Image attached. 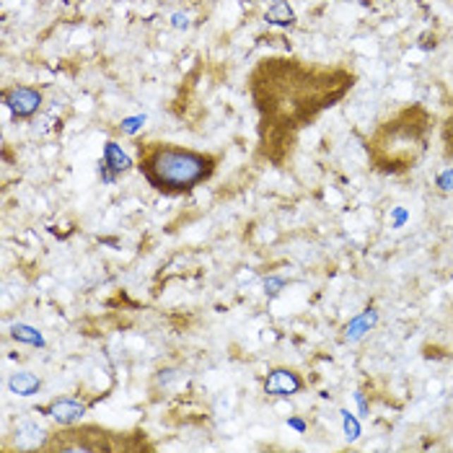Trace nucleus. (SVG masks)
Masks as SVG:
<instances>
[{
	"instance_id": "9b49d317",
	"label": "nucleus",
	"mask_w": 453,
	"mask_h": 453,
	"mask_svg": "<svg viewBox=\"0 0 453 453\" xmlns=\"http://www.w3.org/2000/svg\"><path fill=\"white\" fill-rule=\"evenodd\" d=\"M11 334H13V339H18V342H29V344H37V347L44 344L40 332L32 327H26V324H16V327L11 329Z\"/></svg>"
},
{
	"instance_id": "ddd939ff",
	"label": "nucleus",
	"mask_w": 453,
	"mask_h": 453,
	"mask_svg": "<svg viewBox=\"0 0 453 453\" xmlns=\"http://www.w3.org/2000/svg\"><path fill=\"white\" fill-rule=\"evenodd\" d=\"M443 145H445V156H453V111L448 114L443 125Z\"/></svg>"
},
{
	"instance_id": "f03ea898",
	"label": "nucleus",
	"mask_w": 453,
	"mask_h": 453,
	"mask_svg": "<svg viewBox=\"0 0 453 453\" xmlns=\"http://www.w3.org/2000/svg\"><path fill=\"white\" fill-rule=\"evenodd\" d=\"M430 114L422 107H406L391 119L381 122L368 143V153L381 171H406L412 169L428 148Z\"/></svg>"
},
{
	"instance_id": "7ed1b4c3",
	"label": "nucleus",
	"mask_w": 453,
	"mask_h": 453,
	"mask_svg": "<svg viewBox=\"0 0 453 453\" xmlns=\"http://www.w3.org/2000/svg\"><path fill=\"white\" fill-rule=\"evenodd\" d=\"M140 171L161 192H189L215 171V158L171 143H140Z\"/></svg>"
},
{
	"instance_id": "a211bd4d",
	"label": "nucleus",
	"mask_w": 453,
	"mask_h": 453,
	"mask_svg": "<svg viewBox=\"0 0 453 453\" xmlns=\"http://www.w3.org/2000/svg\"><path fill=\"white\" fill-rule=\"evenodd\" d=\"M267 288H270V293L274 296V293H280L277 288H282V280H267Z\"/></svg>"
},
{
	"instance_id": "423d86ee",
	"label": "nucleus",
	"mask_w": 453,
	"mask_h": 453,
	"mask_svg": "<svg viewBox=\"0 0 453 453\" xmlns=\"http://www.w3.org/2000/svg\"><path fill=\"white\" fill-rule=\"evenodd\" d=\"M301 389H303L301 375L293 373V370H285V368L272 370L265 381V391L270 397H290V394H298Z\"/></svg>"
},
{
	"instance_id": "39448f33",
	"label": "nucleus",
	"mask_w": 453,
	"mask_h": 453,
	"mask_svg": "<svg viewBox=\"0 0 453 453\" xmlns=\"http://www.w3.org/2000/svg\"><path fill=\"white\" fill-rule=\"evenodd\" d=\"M3 99H6V107L13 111L16 119H29L32 114H37L42 107V94L37 88H29V86L8 88Z\"/></svg>"
},
{
	"instance_id": "20e7f679",
	"label": "nucleus",
	"mask_w": 453,
	"mask_h": 453,
	"mask_svg": "<svg viewBox=\"0 0 453 453\" xmlns=\"http://www.w3.org/2000/svg\"><path fill=\"white\" fill-rule=\"evenodd\" d=\"M135 435L127 433H111V430L83 425V428H68L60 430L42 443V451H83V453H114V451H140L148 448L145 440H133Z\"/></svg>"
},
{
	"instance_id": "f3484780",
	"label": "nucleus",
	"mask_w": 453,
	"mask_h": 453,
	"mask_svg": "<svg viewBox=\"0 0 453 453\" xmlns=\"http://www.w3.org/2000/svg\"><path fill=\"white\" fill-rule=\"evenodd\" d=\"M174 26H176V29H187V26H189L187 16H181V13H176V16H174Z\"/></svg>"
},
{
	"instance_id": "0eeeda50",
	"label": "nucleus",
	"mask_w": 453,
	"mask_h": 453,
	"mask_svg": "<svg viewBox=\"0 0 453 453\" xmlns=\"http://www.w3.org/2000/svg\"><path fill=\"white\" fill-rule=\"evenodd\" d=\"M83 412H86V406L80 404V401H76V399H60V401H55V404L49 406V414H52L57 422H63V425L76 422Z\"/></svg>"
},
{
	"instance_id": "2eb2a0df",
	"label": "nucleus",
	"mask_w": 453,
	"mask_h": 453,
	"mask_svg": "<svg viewBox=\"0 0 453 453\" xmlns=\"http://www.w3.org/2000/svg\"><path fill=\"white\" fill-rule=\"evenodd\" d=\"M437 184H440L443 189H453V169H451V171H445L443 176L437 179Z\"/></svg>"
},
{
	"instance_id": "6ab92c4d",
	"label": "nucleus",
	"mask_w": 453,
	"mask_h": 453,
	"mask_svg": "<svg viewBox=\"0 0 453 453\" xmlns=\"http://www.w3.org/2000/svg\"><path fill=\"white\" fill-rule=\"evenodd\" d=\"M272 3H280V0H272Z\"/></svg>"
},
{
	"instance_id": "f8f14e48",
	"label": "nucleus",
	"mask_w": 453,
	"mask_h": 453,
	"mask_svg": "<svg viewBox=\"0 0 453 453\" xmlns=\"http://www.w3.org/2000/svg\"><path fill=\"white\" fill-rule=\"evenodd\" d=\"M373 319H375V316L370 313V308H368V311L363 313V316H360V319L355 321L352 327H347V339H358V337L363 334V329L368 327V321H373Z\"/></svg>"
},
{
	"instance_id": "1a4fd4ad",
	"label": "nucleus",
	"mask_w": 453,
	"mask_h": 453,
	"mask_svg": "<svg viewBox=\"0 0 453 453\" xmlns=\"http://www.w3.org/2000/svg\"><path fill=\"white\" fill-rule=\"evenodd\" d=\"M40 378L34 373H26V370H21V373H13L8 381V389L13 391V394H18V397H32V394H37L40 391Z\"/></svg>"
},
{
	"instance_id": "6e6552de",
	"label": "nucleus",
	"mask_w": 453,
	"mask_h": 453,
	"mask_svg": "<svg viewBox=\"0 0 453 453\" xmlns=\"http://www.w3.org/2000/svg\"><path fill=\"white\" fill-rule=\"evenodd\" d=\"M104 166L107 169H111L114 174H122L127 171L130 166H133V161H130V156L127 153H122V148H119L117 143H107L104 145Z\"/></svg>"
},
{
	"instance_id": "dca6fc26",
	"label": "nucleus",
	"mask_w": 453,
	"mask_h": 453,
	"mask_svg": "<svg viewBox=\"0 0 453 453\" xmlns=\"http://www.w3.org/2000/svg\"><path fill=\"white\" fill-rule=\"evenodd\" d=\"M344 428H347V433H352V437H358V422L355 420L344 417Z\"/></svg>"
},
{
	"instance_id": "f257e3e1",
	"label": "nucleus",
	"mask_w": 453,
	"mask_h": 453,
	"mask_svg": "<svg viewBox=\"0 0 453 453\" xmlns=\"http://www.w3.org/2000/svg\"><path fill=\"white\" fill-rule=\"evenodd\" d=\"M352 73L344 68L311 65L303 60H262L251 76V96L262 119V143L270 153L277 143L288 145L293 135L334 107L352 88Z\"/></svg>"
},
{
	"instance_id": "4468645a",
	"label": "nucleus",
	"mask_w": 453,
	"mask_h": 453,
	"mask_svg": "<svg viewBox=\"0 0 453 453\" xmlns=\"http://www.w3.org/2000/svg\"><path fill=\"white\" fill-rule=\"evenodd\" d=\"M143 122H145V117H130V119H125V122H122V130L133 135V133H138V130H140Z\"/></svg>"
},
{
	"instance_id": "9d476101",
	"label": "nucleus",
	"mask_w": 453,
	"mask_h": 453,
	"mask_svg": "<svg viewBox=\"0 0 453 453\" xmlns=\"http://www.w3.org/2000/svg\"><path fill=\"white\" fill-rule=\"evenodd\" d=\"M267 21L274 26H293L296 24V13L285 0L272 3V8H267Z\"/></svg>"
}]
</instances>
